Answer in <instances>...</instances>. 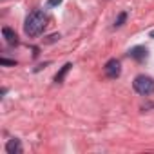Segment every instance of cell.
Wrapping results in <instances>:
<instances>
[{
	"label": "cell",
	"instance_id": "cell-8",
	"mask_svg": "<svg viewBox=\"0 0 154 154\" xmlns=\"http://www.w3.org/2000/svg\"><path fill=\"white\" fill-rule=\"evenodd\" d=\"M125 20H127V13H125V11H122V13L118 15V18L114 20V27H122Z\"/></svg>",
	"mask_w": 154,
	"mask_h": 154
},
{
	"label": "cell",
	"instance_id": "cell-7",
	"mask_svg": "<svg viewBox=\"0 0 154 154\" xmlns=\"http://www.w3.org/2000/svg\"><path fill=\"white\" fill-rule=\"evenodd\" d=\"M71 67H72V63H65V65H63V67H62V69L56 72V76H54V82H56V84H62V82H63L65 74L71 71Z\"/></svg>",
	"mask_w": 154,
	"mask_h": 154
},
{
	"label": "cell",
	"instance_id": "cell-6",
	"mask_svg": "<svg viewBox=\"0 0 154 154\" xmlns=\"http://www.w3.org/2000/svg\"><path fill=\"white\" fill-rule=\"evenodd\" d=\"M2 36L6 38V42L9 45H17L18 44V36H17V33L11 27H2Z\"/></svg>",
	"mask_w": 154,
	"mask_h": 154
},
{
	"label": "cell",
	"instance_id": "cell-11",
	"mask_svg": "<svg viewBox=\"0 0 154 154\" xmlns=\"http://www.w3.org/2000/svg\"><path fill=\"white\" fill-rule=\"evenodd\" d=\"M58 38H60V35H51V36H49V40H47V42H56V40H58Z\"/></svg>",
	"mask_w": 154,
	"mask_h": 154
},
{
	"label": "cell",
	"instance_id": "cell-12",
	"mask_svg": "<svg viewBox=\"0 0 154 154\" xmlns=\"http://www.w3.org/2000/svg\"><path fill=\"white\" fill-rule=\"evenodd\" d=\"M149 36H150V38H154V31H150V33H149Z\"/></svg>",
	"mask_w": 154,
	"mask_h": 154
},
{
	"label": "cell",
	"instance_id": "cell-9",
	"mask_svg": "<svg viewBox=\"0 0 154 154\" xmlns=\"http://www.w3.org/2000/svg\"><path fill=\"white\" fill-rule=\"evenodd\" d=\"M63 0H47V6L49 8H54V6H60Z\"/></svg>",
	"mask_w": 154,
	"mask_h": 154
},
{
	"label": "cell",
	"instance_id": "cell-1",
	"mask_svg": "<svg viewBox=\"0 0 154 154\" xmlns=\"http://www.w3.org/2000/svg\"><path fill=\"white\" fill-rule=\"evenodd\" d=\"M45 26H47V15H45L42 9H36V11H33V13L26 18L24 31H26L27 36L35 38V36H38V35L44 33Z\"/></svg>",
	"mask_w": 154,
	"mask_h": 154
},
{
	"label": "cell",
	"instance_id": "cell-4",
	"mask_svg": "<svg viewBox=\"0 0 154 154\" xmlns=\"http://www.w3.org/2000/svg\"><path fill=\"white\" fill-rule=\"evenodd\" d=\"M147 54H149V51H147L145 45H134V47L129 49V56L136 62H143L147 58Z\"/></svg>",
	"mask_w": 154,
	"mask_h": 154
},
{
	"label": "cell",
	"instance_id": "cell-3",
	"mask_svg": "<svg viewBox=\"0 0 154 154\" xmlns=\"http://www.w3.org/2000/svg\"><path fill=\"white\" fill-rule=\"evenodd\" d=\"M103 72H105V76L107 78H112V80H116L118 76L122 74V65H120V62L116 60V58H111L105 65H103Z\"/></svg>",
	"mask_w": 154,
	"mask_h": 154
},
{
	"label": "cell",
	"instance_id": "cell-10",
	"mask_svg": "<svg viewBox=\"0 0 154 154\" xmlns=\"http://www.w3.org/2000/svg\"><path fill=\"white\" fill-rule=\"evenodd\" d=\"M0 63H2V65H15L17 62H15V60H8V58H2V60H0Z\"/></svg>",
	"mask_w": 154,
	"mask_h": 154
},
{
	"label": "cell",
	"instance_id": "cell-5",
	"mask_svg": "<svg viewBox=\"0 0 154 154\" xmlns=\"http://www.w3.org/2000/svg\"><path fill=\"white\" fill-rule=\"evenodd\" d=\"M6 152L8 154H20L22 152V143L18 138H11L6 145Z\"/></svg>",
	"mask_w": 154,
	"mask_h": 154
},
{
	"label": "cell",
	"instance_id": "cell-2",
	"mask_svg": "<svg viewBox=\"0 0 154 154\" xmlns=\"http://www.w3.org/2000/svg\"><path fill=\"white\" fill-rule=\"evenodd\" d=\"M132 87L138 94L141 96H150L154 93V78H150V76L147 74H138L134 82H132Z\"/></svg>",
	"mask_w": 154,
	"mask_h": 154
}]
</instances>
